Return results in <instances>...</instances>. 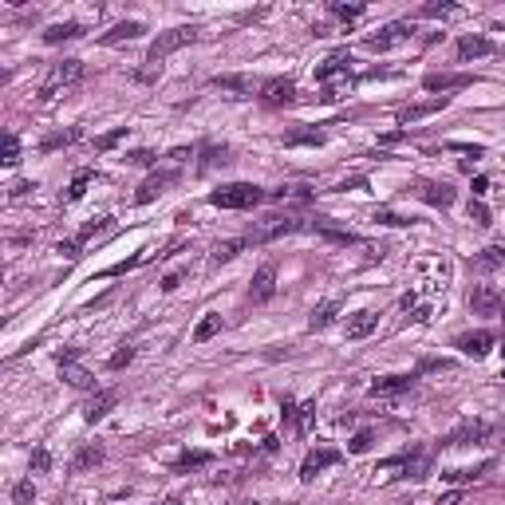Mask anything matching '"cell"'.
I'll use <instances>...</instances> for the list:
<instances>
[{
	"instance_id": "32",
	"label": "cell",
	"mask_w": 505,
	"mask_h": 505,
	"mask_svg": "<svg viewBox=\"0 0 505 505\" xmlns=\"http://www.w3.org/2000/svg\"><path fill=\"white\" fill-rule=\"evenodd\" d=\"M213 462V454L210 450H190V454H182L178 462H174V474H190V470H197V466H210Z\"/></svg>"
},
{
	"instance_id": "36",
	"label": "cell",
	"mask_w": 505,
	"mask_h": 505,
	"mask_svg": "<svg viewBox=\"0 0 505 505\" xmlns=\"http://www.w3.org/2000/svg\"><path fill=\"white\" fill-rule=\"evenodd\" d=\"M481 470H490V462H481V466H466V470H446L442 481H450V486H466V481L481 478Z\"/></svg>"
},
{
	"instance_id": "48",
	"label": "cell",
	"mask_w": 505,
	"mask_h": 505,
	"mask_svg": "<svg viewBox=\"0 0 505 505\" xmlns=\"http://www.w3.org/2000/svg\"><path fill=\"white\" fill-rule=\"evenodd\" d=\"M32 497H36V486H32V481H20V486L13 490V502L16 505H28Z\"/></svg>"
},
{
	"instance_id": "16",
	"label": "cell",
	"mask_w": 505,
	"mask_h": 505,
	"mask_svg": "<svg viewBox=\"0 0 505 505\" xmlns=\"http://www.w3.org/2000/svg\"><path fill=\"white\" fill-rule=\"evenodd\" d=\"M115 403H119V391H95V395H91V399H87V407H83V419H87V422H99V419H107Z\"/></svg>"
},
{
	"instance_id": "49",
	"label": "cell",
	"mask_w": 505,
	"mask_h": 505,
	"mask_svg": "<svg viewBox=\"0 0 505 505\" xmlns=\"http://www.w3.org/2000/svg\"><path fill=\"white\" fill-rule=\"evenodd\" d=\"M32 470H40V474H44V470H51V454H48V446H36V450H32Z\"/></svg>"
},
{
	"instance_id": "38",
	"label": "cell",
	"mask_w": 505,
	"mask_h": 505,
	"mask_svg": "<svg viewBox=\"0 0 505 505\" xmlns=\"http://www.w3.org/2000/svg\"><path fill=\"white\" fill-rule=\"evenodd\" d=\"M419 16H427V20H442V16H458V4H450V0H431V4H422Z\"/></svg>"
},
{
	"instance_id": "7",
	"label": "cell",
	"mask_w": 505,
	"mask_h": 505,
	"mask_svg": "<svg viewBox=\"0 0 505 505\" xmlns=\"http://www.w3.org/2000/svg\"><path fill=\"white\" fill-rule=\"evenodd\" d=\"M272 296H276V265L265 260L257 272H253V284H249V300L253 304H269Z\"/></svg>"
},
{
	"instance_id": "8",
	"label": "cell",
	"mask_w": 505,
	"mask_h": 505,
	"mask_svg": "<svg viewBox=\"0 0 505 505\" xmlns=\"http://www.w3.org/2000/svg\"><path fill=\"white\" fill-rule=\"evenodd\" d=\"M415 197L419 201H427V206H434V210H450L458 201V190L446 182H419L415 185Z\"/></svg>"
},
{
	"instance_id": "27",
	"label": "cell",
	"mask_w": 505,
	"mask_h": 505,
	"mask_svg": "<svg viewBox=\"0 0 505 505\" xmlns=\"http://www.w3.org/2000/svg\"><path fill=\"white\" fill-rule=\"evenodd\" d=\"M142 32H147V28L138 24V20H123V24H115L111 32L103 36V44L111 48V44H123V40H138V36H142Z\"/></svg>"
},
{
	"instance_id": "25",
	"label": "cell",
	"mask_w": 505,
	"mask_h": 505,
	"mask_svg": "<svg viewBox=\"0 0 505 505\" xmlns=\"http://www.w3.org/2000/svg\"><path fill=\"white\" fill-rule=\"evenodd\" d=\"M431 474V450H419V454L403 458V474L399 478H427Z\"/></svg>"
},
{
	"instance_id": "62",
	"label": "cell",
	"mask_w": 505,
	"mask_h": 505,
	"mask_svg": "<svg viewBox=\"0 0 505 505\" xmlns=\"http://www.w3.org/2000/svg\"><path fill=\"white\" fill-rule=\"evenodd\" d=\"M166 505H182V497H166Z\"/></svg>"
},
{
	"instance_id": "37",
	"label": "cell",
	"mask_w": 505,
	"mask_h": 505,
	"mask_svg": "<svg viewBox=\"0 0 505 505\" xmlns=\"http://www.w3.org/2000/svg\"><path fill=\"white\" fill-rule=\"evenodd\" d=\"M217 332H222V316H217V312H206V320L194 328V340L197 344H206V340H213Z\"/></svg>"
},
{
	"instance_id": "50",
	"label": "cell",
	"mask_w": 505,
	"mask_h": 505,
	"mask_svg": "<svg viewBox=\"0 0 505 505\" xmlns=\"http://www.w3.org/2000/svg\"><path fill=\"white\" fill-rule=\"evenodd\" d=\"M454 363L450 359H427V363H419V375H427V371H450Z\"/></svg>"
},
{
	"instance_id": "13",
	"label": "cell",
	"mask_w": 505,
	"mask_h": 505,
	"mask_svg": "<svg viewBox=\"0 0 505 505\" xmlns=\"http://www.w3.org/2000/svg\"><path fill=\"white\" fill-rule=\"evenodd\" d=\"M292 99H296L292 79H269V83H260V103H269V107H288Z\"/></svg>"
},
{
	"instance_id": "20",
	"label": "cell",
	"mask_w": 505,
	"mask_h": 505,
	"mask_svg": "<svg viewBox=\"0 0 505 505\" xmlns=\"http://www.w3.org/2000/svg\"><path fill=\"white\" fill-rule=\"evenodd\" d=\"M174 178H178V174H170V170H162V174H150L147 182L138 185V194H135V201H138V206H147V201H154V197H158L162 190H166V185L174 182Z\"/></svg>"
},
{
	"instance_id": "57",
	"label": "cell",
	"mask_w": 505,
	"mask_h": 505,
	"mask_svg": "<svg viewBox=\"0 0 505 505\" xmlns=\"http://www.w3.org/2000/svg\"><path fill=\"white\" fill-rule=\"evenodd\" d=\"M403 138H407V131H391V135L379 138V147H395V142H403Z\"/></svg>"
},
{
	"instance_id": "30",
	"label": "cell",
	"mask_w": 505,
	"mask_h": 505,
	"mask_svg": "<svg viewBox=\"0 0 505 505\" xmlns=\"http://www.w3.org/2000/svg\"><path fill=\"white\" fill-rule=\"evenodd\" d=\"M470 83H474V75H427V91H458Z\"/></svg>"
},
{
	"instance_id": "11",
	"label": "cell",
	"mask_w": 505,
	"mask_h": 505,
	"mask_svg": "<svg viewBox=\"0 0 505 505\" xmlns=\"http://www.w3.org/2000/svg\"><path fill=\"white\" fill-rule=\"evenodd\" d=\"M490 434V422H481V419H462L454 427V431L442 438V446H466V442H481Z\"/></svg>"
},
{
	"instance_id": "10",
	"label": "cell",
	"mask_w": 505,
	"mask_h": 505,
	"mask_svg": "<svg viewBox=\"0 0 505 505\" xmlns=\"http://www.w3.org/2000/svg\"><path fill=\"white\" fill-rule=\"evenodd\" d=\"M336 462H340V450H336V446H316V450H308V458L300 462V481H312L320 470L336 466Z\"/></svg>"
},
{
	"instance_id": "3",
	"label": "cell",
	"mask_w": 505,
	"mask_h": 505,
	"mask_svg": "<svg viewBox=\"0 0 505 505\" xmlns=\"http://www.w3.org/2000/svg\"><path fill=\"white\" fill-rule=\"evenodd\" d=\"M308 229H312L308 217H265V222H257L245 233V241L249 245H269V241H281V237H292V233H308Z\"/></svg>"
},
{
	"instance_id": "24",
	"label": "cell",
	"mask_w": 505,
	"mask_h": 505,
	"mask_svg": "<svg viewBox=\"0 0 505 505\" xmlns=\"http://www.w3.org/2000/svg\"><path fill=\"white\" fill-rule=\"evenodd\" d=\"M379 328V312H356V320L347 324V340H363Z\"/></svg>"
},
{
	"instance_id": "39",
	"label": "cell",
	"mask_w": 505,
	"mask_h": 505,
	"mask_svg": "<svg viewBox=\"0 0 505 505\" xmlns=\"http://www.w3.org/2000/svg\"><path fill=\"white\" fill-rule=\"evenodd\" d=\"M284 147H324V135L320 131H292L284 138Z\"/></svg>"
},
{
	"instance_id": "55",
	"label": "cell",
	"mask_w": 505,
	"mask_h": 505,
	"mask_svg": "<svg viewBox=\"0 0 505 505\" xmlns=\"http://www.w3.org/2000/svg\"><path fill=\"white\" fill-rule=\"evenodd\" d=\"M182 276H185V272H170V276H162V292H174V288L182 284Z\"/></svg>"
},
{
	"instance_id": "17",
	"label": "cell",
	"mask_w": 505,
	"mask_h": 505,
	"mask_svg": "<svg viewBox=\"0 0 505 505\" xmlns=\"http://www.w3.org/2000/svg\"><path fill=\"white\" fill-rule=\"evenodd\" d=\"M60 379L72 383L75 391H91V387H95V375H91V371H83L75 359H60Z\"/></svg>"
},
{
	"instance_id": "9",
	"label": "cell",
	"mask_w": 505,
	"mask_h": 505,
	"mask_svg": "<svg viewBox=\"0 0 505 505\" xmlns=\"http://www.w3.org/2000/svg\"><path fill=\"white\" fill-rule=\"evenodd\" d=\"M505 308V296L493 288V284H474V292H470V312H478V316H497Z\"/></svg>"
},
{
	"instance_id": "56",
	"label": "cell",
	"mask_w": 505,
	"mask_h": 505,
	"mask_svg": "<svg viewBox=\"0 0 505 505\" xmlns=\"http://www.w3.org/2000/svg\"><path fill=\"white\" fill-rule=\"evenodd\" d=\"M462 497H466L462 490H450V493H442V497H438V505H462Z\"/></svg>"
},
{
	"instance_id": "28",
	"label": "cell",
	"mask_w": 505,
	"mask_h": 505,
	"mask_svg": "<svg viewBox=\"0 0 505 505\" xmlns=\"http://www.w3.org/2000/svg\"><path fill=\"white\" fill-rule=\"evenodd\" d=\"M99 462H103V446H99V442H87V446H79V454L72 458V470H75V474H83V470L99 466Z\"/></svg>"
},
{
	"instance_id": "2",
	"label": "cell",
	"mask_w": 505,
	"mask_h": 505,
	"mask_svg": "<svg viewBox=\"0 0 505 505\" xmlns=\"http://www.w3.org/2000/svg\"><path fill=\"white\" fill-rule=\"evenodd\" d=\"M201 36L197 28H170V32H158V40H150V48H147V72H142V79H150L154 75V67H162V60L166 56H174L178 48H185V44H194V40Z\"/></svg>"
},
{
	"instance_id": "42",
	"label": "cell",
	"mask_w": 505,
	"mask_h": 505,
	"mask_svg": "<svg viewBox=\"0 0 505 505\" xmlns=\"http://www.w3.org/2000/svg\"><path fill=\"white\" fill-rule=\"evenodd\" d=\"M0 162H4V166H16V162H20V138L16 135H4V154H0Z\"/></svg>"
},
{
	"instance_id": "59",
	"label": "cell",
	"mask_w": 505,
	"mask_h": 505,
	"mask_svg": "<svg viewBox=\"0 0 505 505\" xmlns=\"http://www.w3.org/2000/svg\"><path fill=\"white\" fill-rule=\"evenodd\" d=\"M486 190H490V178H486V174H481V178H474V197H481Z\"/></svg>"
},
{
	"instance_id": "53",
	"label": "cell",
	"mask_w": 505,
	"mask_h": 505,
	"mask_svg": "<svg viewBox=\"0 0 505 505\" xmlns=\"http://www.w3.org/2000/svg\"><path fill=\"white\" fill-rule=\"evenodd\" d=\"M126 162H135V166H154V150H135V154H126Z\"/></svg>"
},
{
	"instance_id": "47",
	"label": "cell",
	"mask_w": 505,
	"mask_h": 505,
	"mask_svg": "<svg viewBox=\"0 0 505 505\" xmlns=\"http://www.w3.org/2000/svg\"><path fill=\"white\" fill-rule=\"evenodd\" d=\"M332 13L340 16V20H359V16H363V4H332Z\"/></svg>"
},
{
	"instance_id": "46",
	"label": "cell",
	"mask_w": 505,
	"mask_h": 505,
	"mask_svg": "<svg viewBox=\"0 0 505 505\" xmlns=\"http://www.w3.org/2000/svg\"><path fill=\"white\" fill-rule=\"evenodd\" d=\"M312 419H316V403H304V407H300V415H296V427H300V434H308Z\"/></svg>"
},
{
	"instance_id": "14",
	"label": "cell",
	"mask_w": 505,
	"mask_h": 505,
	"mask_svg": "<svg viewBox=\"0 0 505 505\" xmlns=\"http://www.w3.org/2000/svg\"><path fill=\"white\" fill-rule=\"evenodd\" d=\"M458 347H462V356L470 359H486L490 356V347H493V332H466V336H458Z\"/></svg>"
},
{
	"instance_id": "43",
	"label": "cell",
	"mask_w": 505,
	"mask_h": 505,
	"mask_svg": "<svg viewBox=\"0 0 505 505\" xmlns=\"http://www.w3.org/2000/svg\"><path fill=\"white\" fill-rule=\"evenodd\" d=\"M126 131H131V126H115L111 135L95 138V150H111V147H119V142H123V138H126Z\"/></svg>"
},
{
	"instance_id": "18",
	"label": "cell",
	"mask_w": 505,
	"mask_h": 505,
	"mask_svg": "<svg viewBox=\"0 0 505 505\" xmlns=\"http://www.w3.org/2000/svg\"><path fill=\"white\" fill-rule=\"evenodd\" d=\"M415 379H419V375H383V379L371 383V395H375V399H383V395H403V391L415 387Z\"/></svg>"
},
{
	"instance_id": "4",
	"label": "cell",
	"mask_w": 505,
	"mask_h": 505,
	"mask_svg": "<svg viewBox=\"0 0 505 505\" xmlns=\"http://www.w3.org/2000/svg\"><path fill=\"white\" fill-rule=\"evenodd\" d=\"M79 75H83V60H60V63H51V72L44 75V83H40V99H44V103H48V99H56L63 87H72Z\"/></svg>"
},
{
	"instance_id": "51",
	"label": "cell",
	"mask_w": 505,
	"mask_h": 505,
	"mask_svg": "<svg viewBox=\"0 0 505 505\" xmlns=\"http://www.w3.org/2000/svg\"><path fill=\"white\" fill-rule=\"evenodd\" d=\"M363 450H371V431H359L351 438V454H363Z\"/></svg>"
},
{
	"instance_id": "22",
	"label": "cell",
	"mask_w": 505,
	"mask_h": 505,
	"mask_svg": "<svg viewBox=\"0 0 505 505\" xmlns=\"http://www.w3.org/2000/svg\"><path fill=\"white\" fill-rule=\"evenodd\" d=\"M312 233L328 237V241H336V245H356V241H359L351 229H340V225H332L328 217H316V222H312Z\"/></svg>"
},
{
	"instance_id": "60",
	"label": "cell",
	"mask_w": 505,
	"mask_h": 505,
	"mask_svg": "<svg viewBox=\"0 0 505 505\" xmlns=\"http://www.w3.org/2000/svg\"><path fill=\"white\" fill-rule=\"evenodd\" d=\"M28 190H36V185H32V182H16V185H13V197H24Z\"/></svg>"
},
{
	"instance_id": "6",
	"label": "cell",
	"mask_w": 505,
	"mask_h": 505,
	"mask_svg": "<svg viewBox=\"0 0 505 505\" xmlns=\"http://www.w3.org/2000/svg\"><path fill=\"white\" fill-rule=\"evenodd\" d=\"M332 79H340V83H344V79H351V51H347V48L332 51V56H328V60L316 67V83L328 87Z\"/></svg>"
},
{
	"instance_id": "61",
	"label": "cell",
	"mask_w": 505,
	"mask_h": 505,
	"mask_svg": "<svg viewBox=\"0 0 505 505\" xmlns=\"http://www.w3.org/2000/svg\"><path fill=\"white\" fill-rule=\"evenodd\" d=\"M185 158H190V150H185V147H178V150L170 154V162H185Z\"/></svg>"
},
{
	"instance_id": "33",
	"label": "cell",
	"mask_w": 505,
	"mask_h": 505,
	"mask_svg": "<svg viewBox=\"0 0 505 505\" xmlns=\"http://www.w3.org/2000/svg\"><path fill=\"white\" fill-rule=\"evenodd\" d=\"M340 308H344L340 300H328V304H320V308L312 312V332H320V328H328V324H332L336 316H340Z\"/></svg>"
},
{
	"instance_id": "5",
	"label": "cell",
	"mask_w": 505,
	"mask_h": 505,
	"mask_svg": "<svg viewBox=\"0 0 505 505\" xmlns=\"http://www.w3.org/2000/svg\"><path fill=\"white\" fill-rule=\"evenodd\" d=\"M411 32H415V28H411V20H395V24L379 28L375 36L363 40V48H367V51H391V48H399V44H407Z\"/></svg>"
},
{
	"instance_id": "35",
	"label": "cell",
	"mask_w": 505,
	"mask_h": 505,
	"mask_svg": "<svg viewBox=\"0 0 505 505\" xmlns=\"http://www.w3.org/2000/svg\"><path fill=\"white\" fill-rule=\"evenodd\" d=\"M249 245V241H245V237H233V241H222V245H217V249H213V265H225V260H233L237 257V253H241V249H245Z\"/></svg>"
},
{
	"instance_id": "21",
	"label": "cell",
	"mask_w": 505,
	"mask_h": 505,
	"mask_svg": "<svg viewBox=\"0 0 505 505\" xmlns=\"http://www.w3.org/2000/svg\"><path fill=\"white\" fill-rule=\"evenodd\" d=\"M481 56H493V40H486V36L458 40V60H481Z\"/></svg>"
},
{
	"instance_id": "40",
	"label": "cell",
	"mask_w": 505,
	"mask_h": 505,
	"mask_svg": "<svg viewBox=\"0 0 505 505\" xmlns=\"http://www.w3.org/2000/svg\"><path fill=\"white\" fill-rule=\"evenodd\" d=\"M150 257H154V253H150V249H142L138 257H131V260H119V265H111V269H107V276H123V272L138 269V265H142V260H150Z\"/></svg>"
},
{
	"instance_id": "45",
	"label": "cell",
	"mask_w": 505,
	"mask_h": 505,
	"mask_svg": "<svg viewBox=\"0 0 505 505\" xmlns=\"http://www.w3.org/2000/svg\"><path fill=\"white\" fill-rule=\"evenodd\" d=\"M131 359H135V347H131V344H123V347H119V351L111 356V359H107V367H111V371H119V367H126Z\"/></svg>"
},
{
	"instance_id": "23",
	"label": "cell",
	"mask_w": 505,
	"mask_h": 505,
	"mask_svg": "<svg viewBox=\"0 0 505 505\" xmlns=\"http://www.w3.org/2000/svg\"><path fill=\"white\" fill-rule=\"evenodd\" d=\"M470 265H474L478 272H493L497 265H505V241H497V245H490V249H481V253L470 260Z\"/></svg>"
},
{
	"instance_id": "63",
	"label": "cell",
	"mask_w": 505,
	"mask_h": 505,
	"mask_svg": "<svg viewBox=\"0 0 505 505\" xmlns=\"http://www.w3.org/2000/svg\"><path fill=\"white\" fill-rule=\"evenodd\" d=\"M502 379H505V371H502Z\"/></svg>"
},
{
	"instance_id": "31",
	"label": "cell",
	"mask_w": 505,
	"mask_h": 505,
	"mask_svg": "<svg viewBox=\"0 0 505 505\" xmlns=\"http://www.w3.org/2000/svg\"><path fill=\"white\" fill-rule=\"evenodd\" d=\"M79 135H83L79 126H67V131H56V135H48V138H44V142H40V150H44V154H51V150H60V147H72V142H79Z\"/></svg>"
},
{
	"instance_id": "52",
	"label": "cell",
	"mask_w": 505,
	"mask_h": 505,
	"mask_svg": "<svg viewBox=\"0 0 505 505\" xmlns=\"http://www.w3.org/2000/svg\"><path fill=\"white\" fill-rule=\"evenodd\" d=\"M470 217H474L478 225H490V210H486L481 201H470Z\"/></svg>"
},
{
	"instance_id": "41",
	"label": "cell",
	"mask_w": 505,
	"mask_h": 505,
	"mask_svg": "<svg viewBox=\"0 0 505 505\" xmlns=\"http://www.w3.org/2000/svg\"><path fill=\"white\" fill-rule=\"evenodd\" d=\"M107 225H111V217H99V222H87L83 229L75 233V241H79V245H87V241H91V237H95V233H103Z\"/></svg>"
},
{
	"instance_id": "54",
	"label": "cell",
	"mask_w": 505,
	"mask_h": 505,
	"mask_svg": "<svg viewBox=\"0 0 505 505\" xmlns=\"http://www.w3.org/2000/svg\"><path fill=\"white\" fill-rule=\"evenodd\" d=\"M79 249H83V245H79L75 237H72V241H60V253H63L67 260H75V257H79Z\"/></svg>"
},
{
	"instance_id": "58",
	"label": "cell",
	"mask_w": 505,
	"mask_h": 505,
	"mask_svg": "<svg viewBox=\"0 0 505 505\" xmlns=\"http://www.w3.org/2000/svg\"><path fill=\"white\" fill-rule=\"evenodd\" d=\"M281 415H284V422H292L296 415H300V411H296V403H292V399H284V403H281Z\"/></svg>"
},
{
	"instance_id": "15",
	"label": "cell",
	"mask_w": 505,
	"mask_h": 505,
	"mask_svg": "<svg viewBox=\"0 0 505 505\" xmlns=\"http://www.w3.org/2000/svg\"><path fill=\"white\" fill-rule=\"evenodd\" d=\"M213 87L225 91L229 99H253V91H257L249 75H213Z\"/></svg>"
},
{
	"instance_id": "26",
	"label": "cell",
	"mask_w": 505,
	"mask_h": 505,
	"mask_svg": "<svg viewBox=\"0 0 505 505\" xmlns=\"http://www.w3.org/2000/svg\"><path fill=\"white\" fill-rule=\"evenodd\" d=\"M316 197V190L312 185H281V190H269V201H312Z\"/></svg>"
},
{
	"instance_id": "29",
	"label": "cell",
	"mask_w": 505,
	"mask_h": 505,
	"mask_svg": "<svg viewBox=\"0 0 505 505\" xmlns=\"http://www.w3.org/2000/svg\"><path fill=\"white\" fill-rule=\"evenodd\" d=\"M79 36H83V24L67 20V24H51L44 32V44H67V40H79Z\"/></svg>"
},
{
	"instance_id": "19",
	"label": "cell",
	"mask_w": 505,
	"mask_h": 505,
	"mask_svg": "<svg viewBox=\"0 0 505 505\" xmlns=\"http://www.w3.org/2000/svg\"><path fill=\"white\" fill-rule=\"evenodd\" d=\"M197 154H201V162H197V174H210V170H217V166H225V162H229V147H217V142H201V147H197Z\"/></svg>"
},
{
	"instance_id": "34",
	"label": "cell",
	"mask_w": 505,
	"mask_h": 505,
	"mask_svg": "<svg viewBox=\"0 0 505 505\" xmlns=\"http://www.w3.org/2000/svg\"><path fill=\"white\" fill-rule=\"evenodd\" d=\"M91 178H95V174L91 170H79L72 178V185H67V194H63V206H72V201H79V197L87 194V185H91Z\"/></svg>"
},
{
	"instance_id": "1",
	"label": "cell",
	"mask_w": 505,
	"mask_h": 505,
	"mask_svg": "<svg viewBox=\"0 0 505 505\" xmlns=\"http://www.w3.org/2000/svg\"><path fill=\"white\" fill-rule=\"evenodd\" d=\"M260 201H269V190H260L253 182H229L210 194V206H217V210H253Z\"/></svg>"
},
{
	"instance_id": "44",
	"label": "cell",
	"mask_w": 505,
	"mask_h": 505,
	"mask_svg": "<svg viewBox=\"0 0 505 505\" xmlns=\"http://www.w3.org/2000/svg\"><path fill=\"white\" fill-rule=\"evenodd\" d=\"M375 222H379V225H395V229H403V225H411V217H403V213H395V210H375Z\"/></svg>"
},
{
	"instance_id": "12",
	"label": "cell",
	"mask_w": 505,
	"mask_h": 505,
	"mask_svg": "<svg viewBox=\"0 0 505 505\" xmlns=\"http://www.w3.org/2000/svg\"><path fill=\"white\" fill-rule=\"evenodd\" d=\"M446 103H450V95H434V99H427V103H411V107H403V111L395 115V119H399V131H407L411 123H419V119H427V115L442 111Z\"/></svg>"
}]
</instances>
